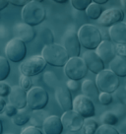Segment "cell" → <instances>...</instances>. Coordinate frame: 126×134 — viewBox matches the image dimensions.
Here are the masks:
<instances>
[{"label": "cell", "instance_id": "cell-1", "mask_svg": "<svg viewBox=\"0 0 126 134\" xmlns=\"http://www.w3.org/2000/svg\"><path fill=\"white\" fill-rule=\"evenodd\" d=\"M81 46L87 50H96L102 42L101 31L97 26L85 24L78 31Z\"/></svg>", "mask_w": 126, "mask_h": 134}, {"label": "cell", "instance_id": "cell-2", "mask_svg": "<svg viewBox=\"0 0 126 134\" xmlns=\"http://www.w3.org/2000/svg\"><path fill=\"white\" fill-rule=\"evenodd\" d=\"M46 17L45 8L42 4V1L31 0L22 9V20L28 25L35 27L42 24Z\"/></svg>", "mask_w": 126, "mask_h": 134}, {"label": "cell", "instance_id": "cell-3", "mask_svg": "<svg viewBox=\"0 0 126 134\" xmlns=\"http://www.w3.org/2000/svg\"><path fill=\"white\" fill-rule=\"evenodd\" d=\"M42 56L47 64L54 67H65L70 59L67 51L61 44L53 43L50 46H44L42 51Z\"/></svg>", "mask_w": 126, "mask_h": 134}, {"label": "cell", "instance_id": "cell-4", "mask_svg": "<svg viewBox=\"0 0 126 134\" xmlns=\"http://www.w3.org/2000/svg\"><path fill=\"white\" fill-rule=\"evenodd\" d=\"M96 83L101 93H109L112 94L120 87L119 77L114 74L110 69H105L100 74L97 75Z\"/></svg>", "mask_w": 126, "mask_h": 134}, {"label": "cell", "instance_id": "cell-5", "mask_svg": "<svg viewBox=\"0 0 126 134\" xmlns=\"http://www.w3.org/2000/svg\"><path fill=\"white\" fill-rule=\"evenodd\" d=\"M88 68L82 57H72L64 67V73L69 80L80 81L84 79L88 73Z\"/></svg>", "mask_w": 126, "mask_h": 134}, {"label": "cell", "instance_id": "cell-6", "mask_svg": "<svg viewBox=\"0 0 126 134\" xmlns=\"http://www.w3.org/2000/svg\"><path fill=\"white\" fill-rule=\"evenodd\" d=\"M47 63L42 55H35L23 61L20 65L21 74L28 77L37 76L45 69Z\"/></svg>", "mask_w": 126, "mask_h": 134}, {"label": "cell", "instance_id": "cell-7", "mask_svg": "<svg viewBox=\"0 0 126 134\" xmlns=\"http://www.w3.org/2000/svg\"><path fill=\"white\" fill-rule=\"evenodd\" d=\"M5 54L8 60L12 62H22L27 54L26 43L19 38H13L5 46Z\"/></svg>", "mask_w": 126, "mask_h": 134}, {"label": "cell", "instance_id": "cell-8", "mask_svg": "<svg viewBox=\"0 0 126 134\" xmlns=\"http://www.w3.org/2000/svg\"><path fill=\"white\" fill-rule=\"evenodd\" d=\"M48 94L42 87H33L28 92V108L32 110L43 109L48 104Z\"/></svg>", "mask_w": 126, "mask_h": 134}, {"label": "cell", "instance_id": "cell-9", "mask_svg": "<svg viewBox=\"0 0 126 134\" xmlns=\"http://www.w3.org/2000/svg\"><path fill=\"white\" fill-rule=\"evenodd\" d=\"M73 110L79 113L81 116L92 118L96 115L95 103L85 95H78L73 100Z\"/></svg>", "mask_w": 126, "mask_h": 134}, {"label": "cell", "instance_id": "cell-10", "mask_svg": "<svg viewBox=\"0 0 126 134\" xmlns=\"http://www.w3.org/2000/svg\"><path fill=\"white\" fill-rule=\"evenodd\" d=\"M62 46L67 51L69 57H79L81 53V42L79 41L78 32L69 30L62 37Z\"/></svg>", "mask_w": 126, "mask_h": 134}, {"label": "cell", "instance_id": "cell-11", "mask_svg": "<svg viewBox=\"0 0 126 134\" xmlns=\"http://www.w3.org/2000/svg\"><path fill=\"white\" fill-rule=\"evenodd\" d=\"M125 20V13L120 8L114 7L109 8L104 11L101 17L98 20L99 25L104 28H111L112 26L116 25L118 23L124 22Z\"/></svg>", "mask_w": 126, "mask_h": 134}, {"label": "cell", "instance_id": "cell-12", "mask_svg": "<svg viewBox=\"0 0 126 134\" xmlns=\"http://www.w3.org/2000/svg\"><path fill=\"white\" fill-rule=\"evenodd\" d=\"M61 121L64 129L67 130V132H77L83 128L85 118L74 110H69L61 115Z\"/></svg>", "mask_w": 126, "mask_h": 134}, {"label": "cell", "instance_id": "cell-13", "mask_svg": "<svg viewBox=\"0 0 126 134\" xmlns=\"http://www.w3.org/2000/svg\"><path fill=\"white\" fill-rule=\"evenodd\" d=\"M82 58L86 63V66L88 68V70L92 72L93 74L98 75L105 69V62L98 55L96 50H86L83 53Z\"/></svg>", "mask_w": 126, "mask_h": 134}, {"label": "cell", "instance_id": "cell-14", "mask_svg": "<svg viewBox=\"0 0 126 134\" xmlns=\"http://www.w3.org/2000/svg\"><path fill=\"white\" fill-rule=\"evenodd\" d=\"M55 100L59 105L60 109L65 111L73 110V99L70 90L66 86L59 85L54 93Z\"/></svg>", "mask_w": 126, "mask_h": 134}, {"label": "cell", "instance_id": "cell-15", "mask_svg": "<svg viewBox=\"0 0 126 134\" xmlns=\"http://www.w3.org/2000/svg\"><path fill=\"white\" fill-rule=\"evenodd\" d=\"M8 99L9 104L13 105L19 110L28 107V92L23 90L20 86H12V90Z\"/></svg>", "mask_w": 126, "mask_h": 134}, {"label": "cell", "instance_id": "cell-16", "mask_svg": "<svg viewBox=\"0 0 126 134\" xmlns=\"http://www.w3.org/2000/svg\"><path fill=\"white\" fill-rule=\"evenodd\" d=\"M13 34H14V38L21 40L22 42L25 43H29V42L34 41L35 37H36V31H35L34 27L26 24L24 22L22 23H17L13 28Z\"/></svg>", "mask_w": 126, "mask_h": 134}, {"label": "cell", "instance_id": "cell-17", "mask_svg": "<svg viewBox=\"0 0 126 134\" xmlns=\"http://www.w3.org/2000/svg\"><path fill=\"white\" fill-rule=\"evenodd\" d=\"M96 52L101 58V60L105 63H110L117 55L115 50V44L111 41H102L99 46Z\"/></svg>", "mask_w": 126, "mask_h": 134}, {"label": "cell", "instance_id": "cell-18", "mask_svg": "<svg viewBox=\"0 0 126 134\" xmlns=\"http://www.w3.org/2000/svg\"><path fill=\"white\" fill-rule=\"evenodd\" d=\"M110 40L114 44H126V23L121 22L109 28Z\"/></svg>", "mask_w": 126, "mask_h": 134}, {"label": "cell", "instance_id": "cell-19", "mask_svg": "<svg viewBox=\"0 0 126 134\" xmlns=\"http://www.w3.org/2000/svg\"><path fill=\"white\" fill-rule=\"evenodd\" d=\"M63 129L61 117L57 115H49L43 124V131L45 134H62Z\"/></svg>", "mask_w": 126, "mask_h": 134}, {"label": "cell", "instance_id": "cell-20", "mask_svg": "<svg viewBox=\"0 0 126 134\" xmlns=\"http://www.w3.org/2000/svg\"><path fill=\"white\" fill-rule=\"evenodd\" d=\"M81 90L83 95L90 98L91 100L95 102H99V97L101 94V91L99 90L97 86V83L91 79H86L83 81L81 85Z\"/></svg>", "mask_w": 126, "mask_h": 134}, {"label": "cell", "instance_id": "cell-21", "mask_svg": "<svg viewBox=\"0 0 126 134\" xmlns=\"http://www.w3.org/2000/svg\"><path fill=\"white\" fill-rule=\"evenodd\" d=\"M109 69L117 77H126V58L116 56L109 63Z\"/></svg>", "mask_w": 126, "mask_h": 134}, {"label": "cell", "instance_id": "cell-22", "mask_svg": "<svg viewBox=\"0 0 126 134\" xmlns=\"http://www.w3.org/2000/svg\"><path fill=\"white\" fill-rule=\"evenodd\" d=\"M49 116V113L46 110L41 109V110H33L32 115H31V119H30V123L31 126L37 127L38 129L43 128V124L45 122L46 118Z\"/></svg>", "mask_w": 126, "mask_h": 134}, {"label": "cell", "instance_id": "cell-23", "mask_svg": "<svg viewBox=\"0 0 126 134\" xmlns=\"http://www.w3.org/2000/svg\"><path fill=\"white\" fill-rule=\"evenodd\" d=\"M32 113H33V110L28 107L23 109H20L17 114L12 118V122L18 126L25 125L28 122H30Z\"/></svg>", "mask_w": 126, "mask_h": 134}, {"label": "cell", "instance_id": "cell-24", "mask_svg": "<svg viewBox=\"0 0 126 134\" xmlns=\"http://www.w3.org/2000/svg\"><path fill=\"white\" fill-rule=\"evenodd\" d=\"M86 15L88 16V18L92 19V20H99L102 15V7L101 5L97 4L95 2H92V4L89 6L87 10L85 11Z\"/></svg>", "mask_w": 126, "mask_h": 134}, {"label": "cell", "instance_id": "cell-25", "mask_svg": "<svg viewBox=\"0 0 126 134\" xmlns=\"http://www.w3.org/2000/svg\"><path fill=\"white\" fill-rule=\"evenodd\" d=\"M101 121L105 125L115 126L119 121V117L112 110H108V111H105L101 115Z\"/></svg>", "mask_w": 126, "mask_h": 134}, {"label": "cell", "instance_id": "cell-26", "mask_svg": "<svg viewBox=\"0 0 126 134\" xmlns=\"http://www.w3.org/2000/svg\"><path fill=\"white\" fill-rule=\"evenodd\" d=\"M99 123L94 118H86L84 121V125L82 128L83 134H96L99 129Z\"/></svg>", "mask_w": 126, "mask_h": 134}, {"label": "cell", "instance_id": "cell-27", "mask_svg": "<svg viewBox=\"0 0 126 134\" xmlns=\"http://www.w3.org/2000/svg\"><path fill=\"white\" fill-rule=\"evenodd\" d=\"M11 67L9 64L8 59L3 56H0V82H4V80L10 75Z\"/></svg>", "mask_w": 126, "mask_h": 134}, {"label": "cell", "instance_id": "cell-28", "mask_svg": "<svg viewBox=\"0 0 126 134\" xmlns=\"http://www.w3.org/2000/svg\"><path fill=\"white\" fill-rule=\"evenodd\" d=\"M43 81L44 83L51 89H57L58 87V77L52 71H46L43 74Z\"/></svg>", "mask_w": 126, "mask_h": 134}, {"label": "cell", "instance_id": "cell-29", "mask_svg": "<svg viewBox=\"0 0 126 134\" xmlns=\"http://www.w3.org/2000/svg\"><path fill=\"white\" fill-rule=\"evenodd\" d=\"M41 38L42 42L44 43V46H50L54 43V36L53 33L51 32L50 29L48 28H42L41 31Z\"/></svg>", "mask_w": 126, "mask_h": 134}, {"label": "cell", "instance_id": "cell-30", "mask_svg": "<svg viewBox=\"0 0 126 134\" xmlns=\"http://www.w3.org/2000/svg\"><path fill=\"white\" fill-rule=\"evenodd\" d=\"M93 0H71V5L73 8L79 11H86L90 5L92 4Z\"/></svg>", "mask_w": 126, "mask_h": 134}, {"label": "cell", "instance_id": "cell-31", "mask_svg": "<svg viewBox=\"0 0 126 134\" xmlns=\"http://www.w3.org/2000/svg\"><path fill=\"white\" fill-rule=\"evenodd\" d=\"M19 86L23 90H25L26 92H29L30 90L33 88V80H32L31 77L21 75L20 81H19Z\"/></svg>", "mask_w": 126, "mask_h": 134}, {"label": "cell", "instance_id": "cell-32", "mask_svg": "<svg viewBox=\"0 0 126 134\" xmlns=\"http://www.w3.org/2000/svg\"><path fill=\"white\" fill-rule=\"evenodd\" d=\"M115 99L118 100L119 104L125 105L126 107V88L125 87H119L114 93Z\"/></svg>", "mask_w": 126, "mask_h": 134}, {"label": "cell", "instance_id": "cell-33", "mask_svg": "<svg viewBox=\"0 0 126 134\" xmlns=\"http://www.w3.org/2000/svg\"><path fill=\"white\" fill-rule=\"evenodd\" d=\"M96 134H120L117 128H115L114 126H109L101 124L100 125L99 129H98Z\"/></svg>", "mask_w": 126, "mask_h": 134}, {"label": "cell", "instance_id": "cell-34", "mask_svg": "<svg viewBox=\"0 0 126 134\" xmlns=\"http://www.w3.org/2000/svg\"><path fill=\"white\" fill-rule=\"evenodd\" d=\"M113 102V96L109 93H102L100 94L99 97V103L101 105H109Z\"/></svg>", "mask_w": 126, "mask_h": 134}, {"label": "cell", "instance_id": "cell-35", "mask_svg": "<svg viewBox=\"0 0 126 134\" xmlns=\"http://www.w3.org/2000/svg\"><path fill=\"white\" fill-rule=\"evenodd\" d=\"M11 90H12V86H10L8 83L0 82V97H2V98L9 97Z\"/></svg>", "mask_w": 126, "mask_h": 134}, {"label": "cell", "instance_id": "cell-36", "mask_svg": "<svg viewBox=\"0 0 126 134\" xmlns=\"http://www.w3.org/2000/svg\"><path fill=\"white\" fill-rule=\"evenodd\" d=\"M18 111H19V109H16V108L13 105H11V104H7V105H6V108H5V109H4V113L6 114V116L11 117V118H13V117L15 116L18 113Z\"/></svg>", "mask_w": 126, "mask_h": 134}, {"label": "cell", "instance_id": "cell-37", "mask_svg": "<svg viewBox=\"0 0 126 134\" xmlns=\"http://www.w3.org/2000/svg\"><path fill=\"white\" fill-rule=\"evenodd\" d=\"M112 111H113L119 118H124L126 115V107L121 105V104H118V105H116V108L112 109Z\"/></svg>", "mask_w": 126, "mask_h": 134}, {"label": "cell", "instance_id": "cell-38", "mask_svg": "<svg viewBox=\"0 0 126 134\" xmlns=\"http://www.w3.org/2000/svg\"><path fill=\"white\" fill-rule=\"evenodd\" d=\"M116 55L122 58H126V44H115Z\"/></svg>", "mask_w": 126, "mask_h": 134}, {"label": "cell", "instance_id": "cell-39", "mask_svg": "<svg viewBox=\"0 0 126 134\" xmlns=\"http://www.w3.org/2000/svg\"><path fill=\"white\" fill-rule=\"evenodd\" d=\"M21 134H42V130L34 127V126H29V127H26L22 130Z\"/></svg>", "mask_w": 126, "mask_h": 134}, {"label": "cell", "instance_id": "cell-40", "mask_svg": "<svg viewBox=\"0 0 126 134\" xmlns=\"http://www.w3.org/2000/svg\"><path fill=\"white\" fill-rule=\"evenodd\" d=\"M66 87L70 90V92H75L79 89V83L75 80H68L66 83Z\"/></svg>", "mask_w": 126, "mask_h": 134}, {"label": "cell", "instance_id": "cell-41", "mask_svg": "<svg viewBox=\"0 0 126 134\" xmlns=\"http://www.w3.org/2000/svg\"><path fill=\"white\" fill-rule=\"evenodd\" d=\"M30 2V0H10L9 3L14 5V6H18V7H25L26 5Z\"/></svg>", "mask_w": 126, "mask_h": 134}, {"label": "cell", "instance_id": "cell-42", "mask_svg": "<svg viewBox=\"0 0 126 134\" xmlns=\"http://www.w3.org/2000/svg\"><path fill=\"white\" fill-rule=\"evenodd\" d=\"M117 130L119 131V133L120 134H126V119L125 120H123V121L119 124Z\"/></svg>", "mask_w": 126, "mask_h": 134}, {"label": "cell", "instance_id": "cell-43", "mask_svg": "<svg viewBox=\"0 0 126 134\" xmlns=\"http://www.w3.org/2000/svg\"><path fill=\"white\" fill-rule=\"evenodd\" d=\"M6 105H7V104H6V102H5L4 98L0 97V114L4 113V109H5V108H6Z\"/></svg>", "mask_w": 126, "mask_h": 134}, {"label": "cell", "instance_id": "cell-44", "mask_svg": "<svg viewBox=\"0 0 126 134\" xmlns=\"http://www.w3.org/2000/svg\"><path fill=\"white\" fill-rule=\"evenodd\" d=\"M10 4L8 0H0V11H2L3 9H5L8 5Z\"/></svg>", "mask_w": 126, "mask_h": 134}, {"label": "cell", "instance_id": "cell-45", "mask_svg": "<svg viewBox=\"0 0 126 134\" xmlns=\"http://www.w3.org/2000/svg\"><path fill=\"white\" fill-rule=\"evenodd\" d=\"M93 2H95V3H97L99 5H102V4H105V3H107L108 2V0H93Z\"/></svg>", "mask_w": 126, "mask_h": 134}, {"label": "cell", "instance_id": "cell-46", "mask_svg": "<svg viewBox=\"0 0 126 134\" xmlns=\"http://www.w3.org/2000/svg\"><path fill=\"white\" fill-rule=\"evenodd\" d=\"M55 3H59V4H62V3H66L68 0H53Z\"/></svg>", "mask_w": 126, "mask_h": 134}, {"label": "cell", "instance_id": "cell-47", "mask_svg": "<svg viewBox=\"0 0 126 134\" xmlns=\"http://www.w3.org/2000/svg\"><path fill=\"white\" fill-rule=\"evenodd\" d=\"M3 132V125H2V120L0 119V134H2Z\"/></svg>", "mask_w": 126, "mask_h": 134}, {"label": "cell", "instance_id": "cell-48", "mask_svg": "<svg viewBox=\"0 0 126 134\" xmlns=\"http://www.w3.org/2000/svg\"><path fill=\"white\" fill-rule=\"evenodd\" d=\"M121 4H122V6H123L124 8H126V0H122Z\"/></svg>", "mask_w": 126, "mask_h": 134}, {"label": "cell", "instance_id": "cell-49", "mask_svg": "<svg viewBox=\"0 0 126 134\" xmlns=\"http://www.w3.org/2000/svg\"><path fill=\"white\" fill-rule=\"evenodd\" d=\"M67 134H83V133H81L80 131H77V132H67Z\"/></svg>", "mask_w": 126, "mask_h": 134}, {"label": "cell", "instance_id": "cell-50", "mask_svg": "<svg viewBox=\"0 0 126 134\" xmlns=\"http://www.w3.org/2000/svg\"><path fill=\"white\" fill-rule=\"evenodd\" d=\"M124 22H125V23H126V18H125V20H124Z\"/></svg>", "mask_w": 126, "mask_h": 134}, {"label": "cell", "instance_id": "cell-51", "mask_svg": "<svg viewBox=\"0 0 126 134\" xmlns=\"http://www.w3.org/2000/svg\"><path fill=\"white\" fill-rule=\"evenodd\" d=\"M125 88H126V85H125Z\"/></svg>", "mask_w": 126, "mask_h": 134}]
</instances>
